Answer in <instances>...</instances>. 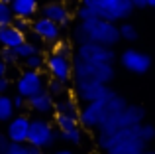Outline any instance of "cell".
Returning <instances> with one entry per match:
<instances>
[{"label": "cell", "instance_id": "cell-29", "mask_svg": "<svg viewBox=\"0 0 155 154\" xmlns=\"http://www.w3.org/2000/svg\"><path fill=\"white\" fill-rule=\"evenodd\" d=\"M0 59H2L6 65H14V63H18V55H16L14 50H10V47H2V51H0Z\"/></svg>", "mask_w": 155, "mask_h": 154}, {"label": "cell", "instance_id": "cell-16", "mask_svg": "<svg viewBox=\"0 0 155 154\" xmlns=\"http://www.w3.org/2000/svg\"><path fill=\"white\" fill-rule=\"evenodd\" d=\"M28 107L31 111H35L38 115H51L53 109H55V99L47 91H41V93H38V95L28 99Z\"/></svg>", "mask_w": 155, "mask_h": 154}, {"label": "cell", "instance_id": "cell-9", "mask_svg": "<svg viewBox=\"0 0 155 154\" xmlns=\"http://www.w3.org/2000/svg\"><path fill=\"white\" fill-rule=\"evenodd\" d=\"M75 58L79 59H84V61H98V63H112L118 59L114 47H108V46H100V44H92V42H87V44H79L77 46V51H75Z\"/></svg>", "mask_w": 155, "mask_h": 154}, {"label": "cell", "instance_id": "cell-32", "mask_svg": "<svg viewBox=\"0 0 155 154\" xmlns=\"http://www.w3.org/2000/svg\"><path fill=\"white\" fill-rule=\"evenodd\" d=\"M30 152V144H18V142H10L6 154H28Z\"/></svg>", "mask_w": 155, "mask_h": 154}, {"label": "cell", "instance_id": "cell-15", "mask_svg": "<svg viewBox=\"0 0 155 154\" xmlns=\"http://www.w3.org/2000/svg\"><path fill=\"white\" fill-rule=\"evenodd\" d=\"M41 16L47 20H51V22H55L59 28H67L69 24H71L73 16L71 12L67 10V6H65L63 2H47L45 6L41 8Z\"/></svg>", "mask_w": 155, "mask_h": 154}, {"label": "cell", "instance_id": "cell-23", "mask_svg": "<svg viewBox=\"0 0 155 154\" xmlns=\"http://www.w3.org/2000/svg\"><path fill=\"white\" fill-rule=\"evenodd\" d=\"M45 91L49 93L53 99H61V97L67 95V83L57 81V79H49V83L45 85Z\"/></svg>", "mask_w": 155, "mask_h": 154}, {"label": "cell", "instance_id": "cell-17", "mask_svg": "<svg viewBox=\"0 0 155 154\" xmlns=\"http://www.w3.org/2000/svg\"><path fill=\"white\" fill-rule=\"evenodd\" d=\"M26 42V34H22L20 30H16L14 26H0V46L2 47H10V50H14V47L22 46V44Z\"/></svg>", "mask_w": 155, "mask_h": 154}, {"label": "cell", "instance_id": "cell-13", "mask_svg": "<svg viewBox=\"0 0 155 154\" xmlns=\"http://www.w3.org/2000/svg\"><path fill=\"white\" fill-rule=\"evenodd\" d=\"M30 123L31 119H28L26 115H16L8 121L6 124V136L10 142L18 144H28V135H30Z\"/></svg>", "mask_w": 155, "mask_h": 154}, {"label": "cell", "instance_id": "cell-18", "mask_svg": "<svg viewBox=\"0 0 155 154\" xmlns=\"http://www.w3.org/2000/svg\"><path fill=\"white\" fill-rule=\"evenodd\" d=\"M12 12H14V18H24V20H30L34 18L35 14H38V0H14V2L10 4Z\"/></svg>", "mask_w": 155, "mask_h": 154}, {"label": "cell", "instance_id": "cell-8", "mask_svg": "<svg viewBox=\"0 0 155 154\" xmlns=\"http://www.w3.org/2000/svg\"><path fill=\"white\" fill-rule=\"evenodd\" d=\"M73 89H75V99L81 101L83 105L98 99H106V97L116 93L114 89H110V85L92 83V81H73Z\"/></svg>", "mask_w": 155, "mask_h": 154}, {"label": "cell", "instance_id": "cell-14", "mask_svg": "<svg viewBox=\"0 0 155 154\" xmlns=\"http://www.w3.org/2000/svg\"><path fill=\"white\" fill-rule=\"evenodd\" d=\"M61 30H63V28H59L55 22L43 18V16H39L38 20L31 22V32L45 44H57L61 40Z\"/></svg>", "mask_w": 155, "mask_h": 154}, {"label": "cell", "instance_id": "cell-5", "mask_svg": "<svg viewBox=\"0 0 155 154\" xmlns=\"http://www.w3.org/2000/svg\"><path fill=\"white\" fill-rule=\"evenodd\" d=\"M114 77H116V69L112 63L84 61V59L73 58V81H92V83L110 85Z\"/></svg>", "mask_w": 155, "mask_h": 154}, {"label": "cell", "instance_id": "cell-25", "mask_svg": "<svg viewBox=\"0 0 155 154\" xmlns=\"http://www.w3.org/2000/svg\"><path fill=\"white\" fill-rule=\"evenodd\" d=\"M59 140H65L67 144H73V146H79L83 142V131H81V127H77L71 128V131L59 132Z\"/></svg>", "mask_w": 155, "mask_h": 154}, {"label": "cell", "instance_id": "cell-6", "mask_svg": "<svg viewBox=\"0 0 155 154\" xmlns=\"http://www.w3.org/2000/svg\"><path fill=\"white\" fill-rule=\"evenodd\" d=\"M83 6H88L94 10V14L108 22H126L134 14V4L132 0H81Z\"/></svg>", "mask_w": 155, "mask_h": 154}, {"label": "cell", "instance_id": "cell-4", "mask_svg": "<svg viewBox=\"0 0 155 154\" xmlns=\"http://www.w3.org/2000/svg\"><path fill=\"white\" fill-rule=\"evenodd\" d=\"M145 123V109L141 107V105H130L124 109V111H120L118 115L110 117L108 121H104L102 124H100L96 131H98V135H96V138H106V136L114 135V132L122 131V128H130V127H137V124Z\"/></svg>", "mask_w": 155, "mask_h": 154}, {"label": "cell", "instance_id": "cell-34", "mask_svg": "<svg viewBox=\"0 0 155 154\" xmlns=\"http://www.w3.org/2000/svg\"><path fill=\"white\" fill-rule=\"evenodd\" d=\"M12 103H14V109H16V111H22V109L28 107V99H24V97L18 95V93L12 97Z\"/></svg>", "mask_w": 155, "mask_h": 154}, {"label": "cell", "instance_id": "cell-39", "mask_svg": "<svg viewBox=\"0 0 155 154\" xmlns=\"http://www.w3.org/2000/svg\"><path fill=\"white\" fill-rule=\"evenodd\" d=\"M132 4H134V8H145V6H147L145 0H132Z\"/></svg>", "mask_w": 155, "mask_h": 154}, {"label": "cell", "instance_id": "cell-36", "mask_svg": "<svg viewBox=\"0 0 155 154\" xmlns=\"http://www.w3.org/2000/svg\"><path fill=\"white\" fill-rule=\"evenodd\" d=\"M8 87H10V81H8V77H0V95H6Z\"/></svg>", "mask_w": 155, "mask_h": 154}, {"label": "cell", "instance_id": "cell-44", "mask_svg": "<svg viewBox=\"0 0 155 154\" xmlns=\"http://www.w3.org/2000/svg\"><path fill=\"white\" fill-rule=\"evenodd\" d=\"M57 2H61V0H57Z\"/></svg>", "mask_w": 155, "mask_h": 154}, {"label": "cell", "instance_id": "cell-11", "mask_svg": "<svg viewBox=\"0 0 155 154\" xmlns=\"http://www.w3.org/2000/svg\"><path fill=\"white\" fill-rule=\"evenodd\" d=\"M45 75L41 71H31V69H24L22 75L16 81V93L22 95L24 99H30V97L38 95V93L45 91Z\"/></svg>", "mask_w": 155, "mask_h": 154}, {"label": "cell", "instance_id": "cell-10", "mask_svg": "<svg viewBox=\"0 0 155 154\" xmlns=\"http://www.w3.org/2000/svg\"><path fill=\"white\" fill-rule=\"evenodd\" d=\"M151 55L141 50H136V47H128L120 54V65L130 73L143 75L151 69Z\"/></svg>", "mask_w": 155, "mask_h": 154}, {"label": "cell", "instance_id": "cell-22", "mask_svg": "<svg viewBox=\"0 0 155 154\" xmlns=\"http://www.w3.org/2000/svg\"><path fill=\"white\" fill-rule=\"evenodd\" d=\"M14 51H16V55H18L20 59H26V58H30V55H35V54H41V47L38 46V44H34V42H24L22 46H18V47H14Z\"/></svg>", "mask_w": 155, "mask_h": 154}, {"label": "cell", "instance_id": "cell-43", "mask_svg": "<svg viewBox=\"0 0 155 154\" xmlns=\"http://www.w3.org/2000/svg\"><path fill=\"white\" fill-rule=\"evenodd\" d=\"M143 154H155V152H153V150H145Z\"/></svg>", "mask_w": 155, "mask_h": 154}, {"label": "cell", "instance_id": "cell-40", "mask_svg": "<svg viewBox=\"0 0 155 154\" xmlns=\"http://www.w3.org/2000/svg\"><path fill=\"white\" fill-rule=\"evenodd\" d=\"M28 154H43V150H39V148H35V146H30V152Z\"/></svg>", "mask_w": 155, "mask_h": 154}, {"label": "cell", "instance_id": "cell-20", "mask_svg": "<svg viewBox=\"0 0 155 154\" xmlns=\"http://www.w3.org/2000/svg\"><path fill=\"white\" fill-rule=\"evenodd\" d=\"M12 117H16V109H14V103H12V97L0 95V124L8 123Z\"/></svg>", "mask_w": 155, "mask_h": 154}, {"label": "cell", "instance_id": "cell-19", "mask_svg": "<svg viewBox=\"0 0 155 154\" xmlns=\"http://www.w3.org/2000/svg\"><path fill=\"white\" fill-rule=\"evenodd\" d=\"M79 101L75 99V97H61V99H55V109H53V113L55 115H69V117H77L79 119Z\"/></svg>", "mask_w": 155, "mask_h": 154}, {"label": "cell", "instance_id": "cell-7", "mask_svg": "<svg viewBox=\"0 0 155 154\" xmlns=\"http://www.w3.org/2000/svg\"><path fill=\"white\" fill-rule=\"evenodd\" d=\"M59 140V131L45 119H31L30 123V135H28V144L35 146L39 150L53 148L55 142Z\"/></svg>", "mask_w": 155, "mask_h": 154}, {"label": "cell", "instance_id": "cell-31", "mask_svg": "<svg viewBox=\"0 0 155 154\" xmlns=\"http://www.w3.org/2000/svg\"><path fill=\"white\" fill-rule=\"evenodd\" d=\"M12 26H14L16 30H20L22 34H28V32H31V22H30V20H24V18H14Z\"/></svg>", "mask_w": 155, "mask_h": 154}, {"label": "cell", "instance_id": "cell-35", "mask_svg": "<svg viewBox=\"0 0 155 154\" xmlns=\"http://www.w3.org/2000/svg\"><path fill=\"white\" fill-rule=\"evenodd\" d=\"M8 146H10V140H8L6 132H2V131H0V154H6Z\"/></svg>", "mask_w": 155, "mask_h": 154}, {"label": "cell", "instance_id": "cell-30", "mask_svg": "<svg viewBox=\"0 0 155 154\" xmlns=\"http://www.w3.org/2000/svg\"><path fill=\"white\" fill-rule=\"evenodd\" d=\"M77 18H79V22H87V20L98 18V16L94 14V10H91L88 6H83V4H81V6L77 8Z\"/></svg>", "mask_w": 155, "mask_h": 154}, {"label": "cell", "instance_id": "cell-26", "mask_svg": "<svg viewBox=\"0 0 155 154\" xmlns=\"http://www.w3.org/2000/svg\"><path fill=\"white\" fill-rule=\"evenodd\" d=\"M22 63H24L26 69H31V71H43L45 69V58H43L41 54L30 55V58H26Z\"/></svg>", "mask_w": 155, "mask_h": 154}, {"label": "cell", "instance_id": "cell-27", "mask_svg": "<svg viewBox=\"0 0 155 154\" xmlns=\"http://www.w3.org/2000/svg\"><path fill=\"white\" fill-rule=\"evenodd\" d=\"M14 22V12H12L10 4L0 2V26H10Z\"/></svg>", "mask_w": 155, "mask_h": 154}, {"label": "cell", "instance_id": "cell-42", "mask_svg": "<svg viewBox=\"0 0 155 154\" xmlns=\"http://www.w3.org/2000/svg\"><path fill=\"white\" fill-rule=\"evenodd\" d=\"M0 2H6V4H12L14 0H0Z\"/></svg>", "mask_w": 155, "mask_h": 154}, {"label": "cell", "instance_id": "cell-21", "mask_svg": "<svg viewBox=\"0 0 155 154\" xmlns=\"http://www.w3.org/2000/svg\"><path fill=\"white\" fill-rule=\"evenodd\" d=\"M53 124L57 127V131H59V132H65V131H71V128L81 127L79 119H77V117H69V115H55Z\"/></svg>", "mask_w": 155, "mask_h": 154}, {"label": "cell", "instance_id": "cell-3", "mask_svg": "<svg viewBox=\"0 0 155 154\" xmlns=\"http://www.w3.org/2000/svg\"><path fill=\"white\" fill-rule=\"evenodd\" d=\"M96 142L106 154H143L147 150V142L140 135V124L122 128L106 138H96Z\"/></svg>", "mask_w": 155, "mask_h": 154}, {"label": "cell", "instance_id": "cell-28", "mask_svg": "<svg viewBox=\"0 0 155 154\" xmlns=\"http://www.w3.org/2000/svg\"><path fill=\"white\" fill-rule=\"evenodd\" d=\"M140 135H141V138L149 144L155 138V127H153L151 123H141L140 124Z\"/></svg>", "mask_w": 155, "mask_h": 154}, {"label": "cell", "instance_id": "cell-33", "mask_svg": "<svg viewBox=\"0 0 155 154\" xmlns=\"http://www.w3.org/2000/svg\"><path fill=\"white\" fill-rule=\"evenodd\" d=\"M53 51H55V54H59V55H67V58H71V47H69L65 42H61V40L55 44V46H53Z\"/></svg>", "mask_w": 155, "mask_h": 154}, {"label": "cell", "instance_id": "cell-2", "mask_svg": "<svg viewBox=\"0 0 155 154\" xmlns=\"http://www.w3.org/2000/svg\"><path fill=\"white\" fill-rule=\"evenodd\" d=\"M128 107V101L122 95L114 93V95L106 97V99H98L92 103L83 105V109L79 111V124L84 128H98L104 121H108L110 117L118 115L120 111Z\"/></svg>", "mask_w": 155, "mask_h": 154}, {"label": "cell", "instance_id": "cell-41", "mask_svg": "<svg viewBox=\"0 0 155 154\" xmlns=\"http://www.w3.org/2000/svg\"><path fill=\"white\" fill-rule=\"evenodd\" d=\"M145 4H147L149 8H155V0H145Z\"/></svg>", "mask_w": 155, "mask_h": 154}, {"label": "cell", "instance_id": "cell-24", "mask_svg": "<svg viewBox=\"0 0 155 154\" xmlns=\"http://www.w3.org/2000/svg\"><path fill=\"white\" fill-rule=\"evenodd\" d=\"M118 30H120V40H124V42H136V40L140 38V32L130 22H122L120 26H118Z\"/></svg>", "mask_w": 155, "mask_h": 154}, {"label": "cell", "instance_id": "cell-12", "mask_svg": "<svg viewBox=\"0 0 155 154\" xmlns=\"http://www.w3.org/2000/svg\"><path fill=\"white\" fill-rule=\"evenodd\" d=\"M45 71L49 73L51 79L69 83L73 79V59L51 51L49 58H45Z\"/></svg>", "mask_w": 155, "mask_h": 154}, {"label": "cell", "instance_id": "cell-1", "mask_svg": "<svg viewBox=\"0 0 155 154\" xmlns=\"http://www.w3.org/2000/svg\"><path fill=\"white\" fill-rule=\"evenodd\" d=\"M73 40L79 44H100V46H108L114 47L120 42V30H118V24L108 22L102 18H92L87 22H79L73 28Z\"/></svg>", "mask_w": 155, "mask_h": 154}, {"label": "cell", "instance_id": "cell-38", "mask_svg": "<svg viewBox=\"0 0 155 154\" xmlns=\"http://www.w3.org/2000/svg\"><path fill=\"white\" fill-rule=\"evenodd\" d=\"M49 154H75V152L69 150V148H59V150H51Z\"/></svg>", "mask_w": 155, "mask_h": 154}, {"label": "cell", "instance_id": "cell-37", "mask_svg": "<svg viewBox=\"0 0 155 154\" xmlns=\"http://www.w3.org/2000/svg\"><path fill=\"white\" fill-rule=\"evenodd\" d=\"M6 73H8V65L0 59V77H6Z\"/></svg>", "mask_w": 155, "mask_h": 154}]
</instances>
